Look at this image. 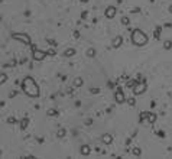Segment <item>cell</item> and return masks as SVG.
Here are the masks:
<instances>
[{
    "label": "cell",
    "mask_w": 172,
    "mask_h": 159,
    "mask_svg": "<svg viewBox=\"0 0 172 159\" xmlns=\"http://www.w3.org/2000/svg\"><path fill=\"white\" fill-rule=\"evenodd\" d=\"M74 85H75V87H81V85H83V78L77 77V78L74 80Z\"/></svg>",
    "instance_id": "obj_12"
},
{
    "label": "cell",
    "mask_w": 172,
    "mask_h": 159,
    "mask_svg": "<svg viewBox=\"0 0 172 159\" xmlns=\"http://www.w3.org/2000/svg\"><path fill=\"white\" fill-rule=\"evenodd\" d=\"M127 104L133 107L135 104H136V100H135V99H129V100H127Z\"/></svg>",
    "instance_id": "obj_19"
},
{
    "label": "cell",
    "mask_w": 172,
    "mask_h": 159,
    "mask_svg": "<svg viewBox=\"0 0 172 159\" xmlns=\"http://www.w3.org/2000/svg\"><path fill=\"white\" fill-rule=\"evenodd\" d=\"M74 54H75V49H74V48H68V49H65L64 55H65V57H72Z\"/></svg>",
    "instance_id": "obj_11"
},
{
    "label": "cell",
    "mask_w": 172,
    "mask_h": 159,
    "mask_svg": "<svg viewBox=\"0 0 172 159\" xmlns=\"http://www.w3.org/2000/svg\"><path fill=\"white\" fill-rule=\"evenodd\" d=\"M116 12H117V10H116V7L108 6V7L106 9V10H104V15H106V18H107V19H113L114 16H116Z\"/></svg>",
    "instance_id": "obj_6"
},
{
    "label": "cell",
    "mask_w": 172,
    "mask_h": 159,
    "mask_svg": "<svg viewBox=\"0 0 172 159\" xmlns=\"http://www.w3.org/2000/svg\"><path fill=\"white\" fill-rule=\"evenodd\" d=\"M130 39H132V42H133L135 45H137V47H142V45H145V43L148 42V36H146V33H145L143 30L135 29L133 32H132Z\"/></svg>",
    "instance_id": "obj_2"
},
{
    "label": "cell",
    "mask_w": 172,
    "mask_h": 159,
    "mask_svg": "<svg viewBox=\"0 0 172 159\" xmlns=\"http://www.w3.org/2000/svg\"><path fill=\"white\" fill-rule=\"evenodd\" d=\"M114 99H116V101H117L119 104H122V103L126 101V97H125V94H123V91H117V93L114 94Z\"/></svg>",
    "instance_id": "obj_7"
},
{
    "label": "cell",
    "mask_w": 172,
    "mask_h": 159,
    "mask_svg": "<svg viewBox=\"0 0 172 159\" xmlns=\"http://www.w3.org/2000/svg\"><path fill=\"white\" fill-rule=\"evenodd\" d=\"M169 13H172V5L169 6Z\"/></svg>",
    "instance_id": "obj_22"
},
{
    "label": "cell",
    "mask_w": 172,
    "mask_h": 159,
    "mask_svg": "<svg viewBox=\"0 0 172 159\" xmlns=\"http://www.w3.org/2000/svg\"><path fill=\"white\" fill-rule=\"evenodd\" d=\"M132 152H133V155H136V156H140V149H139V147H133V150H132Z\"/></svg>",
    "instance_id": "obj_16"
},
{
    "label": "cell",
    "mask_w": 172,
    "mask_h": 159,
    "mask_svg": "<svg viewBox=\"0 0 172 159\" xmlns=\"http://www.w3.org/2000/svg\"><path fill=\"white\" fill-rule=\"evenodd\" d=\"M122 25H129V18H122Z\"/></svg>",
    "instance_id": "obj_20"
},
{
    "label": "cell",
    "mask_w": 172,
    "mask_h": 159,
    "mask_svg": "<svg viewBox=\"0 0 172 159\" xmlns=\"http://www.w3.org/2000/svg\"><path fill=\"white\" fill-rule=\"evenodd\" d=\"M163 47H165V49H171L172 42L171 41H165V42H163Z\"/></svg>",
    "instance_id": "obj_15"
},
{
    "label": "cell",
    "mask_w": 172,
    "mask_h": 159,
    "mask_svg": "<svg viewBox=\"0 0 172 159\" xmlns=\"http://www.w3.org/2000/svg\"><path fill=\"white\" fill-rule=\"evenodd\" d=\"M101 140H103V143H106V145H110L113 142V136L108 135V133H106V135L101 136Z\"/></svg>",
    "instance_id": "obj_8"
},
{
    "label": "cell",
    "mask_w": 172,
    "mask_h": 159,
    "mask_svg": "<svg viewBox=\"0 0 172 159\" xmlns=\"http://www.w3.org/2000/svg\"><path fill=\"white\" fill-rule=\"evenodd\" d=\"M122 42H123V38L122 36H116L114 41H113V48H119L122 45Z\"/></svg>",
    "instance_id": "obj_9"
},
{
    "label": "cell",
    "mask_w": 172,
    "mask_h": 159,
    "mask_svg": "<svg viewBox=\"0 0 172 159\" xmlns=\"http://www.w3.org/2000/svg\"><path fill=\"white\" fill-rule=\"evenodd\" d=\"M94 55H95V49H94V48H90L88 51H87V57L91 58V57H94Z\"/></svg>",
    "instance_id": "obj_14"
},
{
    "label": "cell",
    "mask_w": 172,
    "mask_h": 159,
    "mask_svg": "<svg viewBox=\"0 0 172 159\" xmlns=\"http://www.w3.org/2000/svg\"><path fill=\"white\" fill-rule=\"evenodd\" d=\"M0 81H2V83H5V81H6V75H5V74H2V77H0Z\"/></svg>",
    "instance_id": "obj_21"
},
{
    "label": "cell",
    "mask_w": 172,
    "mask_h": 159,
    "mask_svg": "<svg viewBox=\"0 0 172 159\" xmlns=\"http://www.w3.org/2000/svg\"><path fill=\"white\" fill-rule=\"evenodd\" d=\"M90 150H91V149H90L88 145H83V146H81V149H80V152H81V155H84V156H85V155H88Z\"/></svg>",
    "instance_id": "obj_10"
},
{
    "label": "cell",
    "mask_w": 172,
    "mask_h": 159,
    "mask_svg": "<svg viewBox=\"0 0 172 159\" xmlns=\"http://www.w3.org/2000/svg\"><path fill=\"white\" fill-rule=\"evenodd\" d=\"M22 88H23L25 94H28L29 97H39V94H41L39 85L35 83V80L32 77H25L23 83H22Z\"/></svg>",
    "instance_id": "obj_1"
},
{
    "label": "cell",
    "mask_w": 172,
    "mask_h": 159,
    "mask_svg": "<svg viewBox=\"0 0 172 159\" xmlns=\"http://www.w3.org/2000/svg\"><path fill=\"white\" fill-rule=\"evenodd\" d=\"M13 39H18V41L23 42L26 45H29L30 43V38L28 35H25V33H13Z\"/></svg>",
    "instance_id": "obj_4"
},
{
    "label": "cell",
    "mask_w": 172,
    "mask_h": 159,
    "mask_svg": "<svg viewBox=\"0 0 172 159\" xmlns=\"http://www.w3.org/2000/svg\"><path fill=\"white\" fill-rule=\"evenodd\" d=\"M45 57H46V52L33 48V59H35V61H42V59H45Z\"/></svg>",
    "instance_id": "obj_5"
},
{
    "label": "cell",
    "mask_w": 172,
    "mask_h": 159,
    "mask_svg": "<svg viewBox=\"0 0 172 159\" xmlns=\"http://www.w3.org/2000/svg\"><path fill=\"white\" fill-rule=\"evenodd\" d=\"M155 120H156L155 114H152V113H148V122H149V123H155Z\"/></svg>",
    "instance_id": "obj_13"
},
{
    "label": "cell",
    "mask_w": 172,
    "mask_h": 159,
    "mask_svg": "<svg viewBox=\"0 0 172 159\" xmlns=\"http://www.w3.org/2000/svg\"><path fill=\"white\" fill-rule=\"evenodd\" d=\"M29 123V120H28V117H25L23 120H22V126H20V127H22V129H25V127H26V124Z\"/></svg>",
    "instance_id": "obj_18"
},
{
    "label": "cell",
    "mask_w": 172,
    "mask_h": 159,
    "mask_svg": "<svg viewBox=\"0 0 172 159\" xmlns=\"http://www.w3.org/2000/svg\"><path fill=\"white\" fill-rule=\"evenodd\" d=\"M146 91V84L145 83H137L135 84V87H133V94L135 95H140L142 93Z\"/></svg>",
    "instance_id": "obj_3"
},
{
    "label": "cell",
    "mask_w": 172,
    "mask_h": 159,
    "mask_svg": "<svg viewBox=\"0 0 172 159\" xmlns=\"http://www.w3.org/2000/svg\"><path fill=\"white\" fill-rule=\"evenodd\" d=\"M57 136H58V137H64V136H65V130L60 129V130H58V133H57Z\"/></svg>",
    "instance_id": "obj_17"
},
{
    "label": "cell",
    "mask_w": 172,
    "mask_h": 159,
    "mask_svg": "<svg viewBox=\"0 0 172 159\" xmlns=\"http://www.w3.org/2000/svg\"><path fill=\"white\" fill-rule=\"evenodd\" d=\"M80 2H83V3H87V2H88V0H80Z\"/></svg>",
    "instance_id": "obj_23"
}]
</instances>
